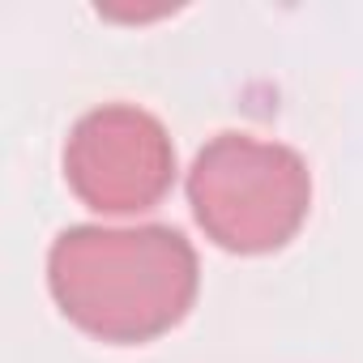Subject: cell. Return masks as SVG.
I'll list each match as a JSON object with an SVG mask.
<instances>
[{
  "mask_svg": "<svg viewBox=\"0 0 363 363\" xmlns=\"http://www.w3.org/2000/svg\"><path fill=\"white\" fill-rule=\"evenodd\" d=\"M197 252L175 227H69L48 252L60 312L103 342H150L189 316Z\"/></svg>",
  "mask_w": 363,
  "mask_h": 363,
  "instance_id": "obj_1",
  "label": "cell"
},
{
  "mask_svg": "<svg viewBox=\"0 0 363 363\" xmlns=\"http://www.w3.org/2000/svg\"><path fill=\"white\" fill-rule=\"evenodd\" d=\"M189 206L218 248L257 257L282 248L303 227L312 175L291 145L218 133L189 171Z\"/></svg>",
  "mask_w": 363,
  "mask_h": 363,
  "instance_id": "obj_2",
  "label": "cell"
},
{
  "mask_svg": "<svg viewBox=\"0 0 363 363\" xmlns=\"http://www.w3.org/2000/svg\"><path fill=\"white\" fill-rule=\"evenodd\" d=\"M65 179L82 206L99 214H137L167 197L175 145L158 116L133 103L86 111L65 145Z\"/></svg>",
  "mask_w": 363,
  "mask_h": 363,
  "instance_id": "obj_3",
  "label": "cell"
}]
</instances>
